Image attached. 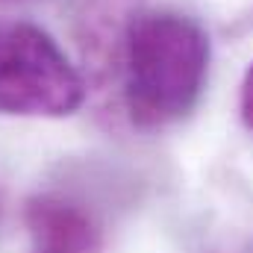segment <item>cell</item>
Segmentation results:
<instances>
[{
	"label": "cell",
	"mask_w": 253,
	"mask_h": 253,
	"mask_svg": "<svg viewBox=\"0 0 253 253\" xmlns=\"http://www.w3.org/2000/svg\"><path fill=\"white\" fill-rule=\"evenodd\" d=\"M209 74V39L180 12H144L121 44V100L141 129L177 124L197 106Z\"/></svg>",
	"instance_id": "6da1fadb"
},
{
	"label": "cell",
	"mask_w": 253,
	"mask_h": 253,
	"mask_svg": "<svg viewBox=\"0 0 253 253\" xmlns=\"http://www.w3.org/2000/svg\"><path fill=\"white\" fill-rule=\"evenodd\" d=\"M85 100V83L56 39L30 21L0 24V115L65 118Z\"/></svg>",
	"instance_id": "7a4b0ae2"
},
{
	"label": "cell",
	"mask_w": 253,
	"mask_h": 253,
	"mask_svg": "<svg viewBox=\"0 0 253 253\" xmlns=\"http://www.w3.org/2000/svg\"><path fill=\"white\" fill-rule=\"evenodd\" d=\"M27 253H103V233L91 212L62 194H36L24 206Z\"/></svg>",
	"instance_id": "3957f363"
},
{
	"label": "cell",
	"mask_w": 253,
	"mask_h": 253,
	"mask_svg": "<svg viewBox=\"0 0 253 253\" xmlns=\"http://www.w3.org/2000/svg\"><path fill=\"white\" fill-rule=\"evenodd\" d=\"M239 106H242V118H245L248 129L253 132V62H251V68H248V74H245V80H242V97H239Z\"/></svg>",
	"instance_id": "277c9868"
}]
</instances>
